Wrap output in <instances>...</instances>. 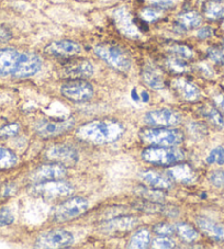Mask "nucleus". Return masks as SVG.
Listing matches in <instances>:
<instances>
[{
    "label": "nucleus",
    "instance_id": "nucleus-8",
    "mask_svg": "<svg viewBox=\"0 0 224 249\" xmlns=\"http://www.w3.org/2000/svg\"><path fill=\"white\" fill-rule=\"evenodd\" d=\"M74 119H65V120H51L43 119L37 121L34 125V130L38 135L45 139L62 135L64 133L70 131L74 126Z\"/></svg>",
    "mask_w": 224,
    "mask_h": 249
},
{
    "label": "nucleus",
    "instance_id": "nucleus-25",
    "mask_svg": "<svg viewBox=\"0 0 224 249\" xmlns=\"http://www.w3.org/2000/svg\"><path fill=\"white\" fill-rule=\"evenodd\" d=\"M150 243V234L146 229H141L132 235V237L129 242V248L132 249H144L149 246Z\"/></svg>",
    "mask_w": 224,
    "mask_h": 249
},
{
    "label": "nucleus",
    "instance_id": "nucleus-17",
    "mask_svg": "<svg viewBox=\"0 0 224 249\" xmlns=\"http://www.w3.org/2000/svg\"><path fill=\"white\" fill-rule=\"evenodd\" d=\"M166 175L173 182L189 184L197 180V174L191 166L188 164L174 165L166 170Z\"/></svg>",
    "mask_w": 224,
    "mask_h": 249
},
{
    "label": "nucleus",
    "instance_id": "nucleus-43",
    "mask_svg": "<svg viewBox=\"0 0 224 249\" xmlns=\"http://www.w3.org/2000/svg\"><path fill=\"white\" fill-rule=\"evenodd\" d=\"M215 106H217V109L221 112L222 115H224V96L220 94V96L214 98Z\"/></svg>",
    "mask_w": 224,
    "mask_h": 249
},
{
    "label": "nucleus",
    "instance_id": "nucleus-34",
    "mask_svg": "<svg viewBox=\"0 0 224 249\" xmlns=\"http://www.w3.org/2000/svg\"><path fill=\"white\" fill-rule=\"evenodd\" d=\"M153 248H161V249H168V248H174L175 242L173 239H170L168 236H162L159 235L158 237L153 240L152 244Z\"/></svg>",
    "mask_w": 224,
    "mask_h": 249
},
{
    "label": "nucleus",
    "instance_id": "nucleus-5",
    "mask_svg": "<svg viewBox=\"0 0 224 249\" xmlns=\"http://www.w3.org/2000/svg\"><path fill=\"white\" fill-rule=\"evenodd\" d=\"M73 192H74V188L72 184L63 181L62 179L33 183V186L30 189L31 195L43 197V199H58V197L70 196Z\"/></svg>",
    "mask_w": 224,
    "mask_h": 249
},
{
    "label": "nucleus",
    "instance_id": "nucleus-3",
    "mask_svg": "<svg viewBox=\"0 0 224 249\" xmlns=\"http://www.w3.org/2000/svg\"><path fill=\"white\" fill-rule=\"evenodd\" d=\"M143 160L152 165L168 166L178 164L185 158V153L182 149L176 148L174 146H153V147L145 148L142 153Z\"/></svg>",
    "mask_w": 224,
    "mask_h": 249
},
{
    "label": "nucleus",
    "instance_id": "nucleus-31",
    "mask_svg": "<svg viewBox=\"0 0 224 249\" xmlns=\"http://www.w3.org/2000/svg\"><path fill=\"white\" fill-rule=\"evenodd\" d=\"M202 112H204L205 117L208 118L215 126L223 127L224 125L223 117L221 112H220L217 108H213V107H205V108L202 109Z\"/></svg>",
    "mask_w": 224,
    "mask_h": 249
},
{
    "label": "nucleus",
    "instance_id": "nucleus-7",
    "mask_svg": "<svg viewBox=\"0 0 224 249\" xmlns=\"http://www.w3.org/2000/svg\"><path fill=\"white\" fill-rule=\"evenodd\" d=\"M61 92L68 100L74 102H86L93 97V88L85 79H73L64 84Z\"/></svg>",
    "mask_w": 224,
    "mask_h": 249
},
{
    "label": "nucleus",
    "instance_id": "nucleus-32",
    "mask_svg": "<svg viewBox=\"0 0 224 249\" xmlns=\"http://www.w3.org/2000/svg\"><path fill=\"white\" fill-rule=\"evenodd\" d=\"M206 162L210 165H224V148L221 146L213 148L206 157Z\"/></svg>",
    "mask_w": 224,
    "mask_h": 249
},
{
    "label": "nucleus",
    "instance_id": "nucleus-6",
    "mask_svg": "<svg viewBox=\"0 0 224 249\" xmlns=\"http://www.w3.org/2000/svg\"><path fill=\"white\" fill-rule=\"evenodd\" d=\"M88 202L85 197L74 196L64 201L54 209L53 220L57 223H65L75 220L87 211Z\"/></svg>",
    "mask_w": 224,
    "mask_h": 249
},
{
    "label": "nucleus",
    "instance_id": "nucleus-19",
    "mask_svg": "<svg viewBox=\"0 0 224 249\" xmlns=\"http://www.w3.org/2000/svg\"><path fill=\"white\" fill-rule=\"evenodd\" d=\"M20 53L15 49H0V77L12 76Z\"/></svg>",
    "mask_w": 224,
    "mask_h": 249
},
{
    "label": "nucleus",
    "instance_id": "nucleus-2",
    "mask_svg": "<svg viewBox=\"0 0 224 249\" xmlns=\"http://www.w3.org/2000/svg\"><path fill=\"white\" fill-rule=\"evenodd\" d=\"M142 142L152 146H176L184 141L183 132L176 128L149 127L143 128L139 133Z\"/></svg>",
    "mask_w": 224,
    "mask_h": 249
},
{
    "label": "nucleus",
    "instance_id": "nucleus-18",
    "mask_svg": "<svg viewBox=\"0 0 224 249\" xmlns=\"http://www.w3.org/2000/svg\"><path fill=\"white\" fill-rule=\"evenodd\" d=\"M139 178L148 186L161 190H167L173 187V181L167 175H163L155 170H143L139 174Z\"/></svg>",
    "mask_w": 224,
    "mask_h": 249
},
{
    "label": "nucleus",
    "instance_id": "nucleus-37",
    "mask_svg": "<svg viewBox=\"0 0 224 249\" xmlns=\"http://www.w3.org/2000/svg\"><path fill=\"white\" fill-rule=\"evenodd\" d=\"M20 126L18 123H11L8 124V125L3 126L1 130H0V136L2 137H11L15 136L19 133Z\"/></svg>",
    "mask_w": 224,
    "mask_h": 249
},
{
    "label": "nucleus",
    "instance_id": "nucleus-9",
    "mask_svg": "<svg viewBox=\"0 0 224 249\" xmlns=\"http://www.w3.org/2000/svg\"><path fill=\"white\" fill-rule=\"evenodd\" d=\"M74 243L73 235L65 230H52L41 234L36 242L37 248H64Z\"/></svg>",
    "mask_w": 224,
    "mask_h": 249
},
{
    "label": "nucleus",
    "instance_id": "nucleus-38",
    "mask_svg": "<svg viewBox=\"0 0 224 249\" xmlns=\"http://www.w3.org/2000/svg\"><path fill=\"white\" fill-rule=\"evenodd\" d=\"M14 214H12V212L8 208L2 209L1 211H0V226L10 225L11 223L14 222Z\"/></svg>",
    "mask_w": 224,
    "mask_h": 249
},
{
    "label": "nucleus",
    "instance_id": "nucleus-13",
    "mask_svg": "<svg viewBox=\"0 0 224 249\" xmlns=\"http://www.w3.org/2000/svg\"><path fill=\"white\" fill-rule=\"evenodd\" d=\"M67 169L65 166L52 162L49 165H43L32 171L31 181L33 183H38L43 181H50V180H58L63 179L66 176Z\"/></svg>",
    "mask_w": 224,
    "mask_h": 249
},
{
    "label": "nucleus",
    "instance_id": "nucleus-27",
    "mask_svg": "<svg viewBox=\"0 0 224 249\" xmlns=\"http://www.w3.org/2000/svg\"><path fill=\"white\" fill-rule=\"evenodd\" d=\"M176 231L179 235V237L187 243H192L199 237V233H198L195 227L187 224V223H178L175 225Z\"/></svg>",
    "mask_w": 224,
    "mask_h": 249
},
{
    "label": "nucleus",
    "instance_id": "nucleus-12",
    "mask_svg": "<svg viewBox=\"0 0 224 249\" xmlns=\"http://www.w3.org/2000/svg\"><path fill=\"white\" fill-rule=\"evenodd\" d=\"M144 121L154 127H173L179 124L180 117L171 110L158 109L145 113Z\"/></svg>",
    "mask_w": 224,
    "mask_h": 249
},
{
    "label": "nucleus",
    "instance_id": "nucleus-21",
    "mask_svg": "<svg viewBox=\"0 0 224 249\" xmlns=\"http://www.w3.org/2000/svg\"><path fill=\"white\" fill-rule=\"evenodd\" d=\"M197 225L205 235L210 236V237L224 240V225L205 217L197 218Z\"/></svg>",
    "mask_w": 224,
    "mask_h": 249
},
{
    "label": "nucleus",
    "instance_id": "nucleus-42",
    "mask_svg": "<svg viewBox=\"0 0 224 249\" xmlns=\"http://www.w3.org/2000/svg\"><path fill=\"white\" fill-rule=\"evenodd\" d=\"M211 34H212V30H211V28L205 27V28L200 29L199 31H198L197 36L201 38V40H205V38H208V37L211 36Z\"/></svg>",
    "mask_w": 224,
    "mask_h": 249
},
{
    "label": "nucleus",
    "instance_id": "nucleus-22",
    "mask_svg": "<svg viewBox=\"0 0 224 249\" xmlns=\"http://www.w3.org/2000/svg\"><path fill=\"white\" fill-rule=\"evenodd\" d=\"M139 221L133 216H121L115 217L108 221L106 224H103V230L108 231H122L132 230Z\"/></svg>",
    "mask_w": 224,
    "mask_h": 249
},
{
    "label": "nucleus",
    "instance_id": "nucleus-33",
    "mask_svg": "<svg viewBox=\"0 0 224 249\" xmlns=\"http://www.w3.org/2000/svg\"><path fill=\"white\" fill-rule=\"evenodd\" d=\"M153 231L157 235L170 236L176 231V227H175V225L169 224V223H167V222H162V223H158V224L155 225L153 227Z\"/></svg>",
    "mask_w": 224,
    "mask_h": 249
},
{
    "label": "nucleus",
    "instance_id": "nucleus-20",
    "mask_svg": "<svg viewBox=\"0 0 224 249\" xmlns=\"http://www.w3.org/2000/svg\"><path fill=\"white\" fill-rule=\"evenodd\" d=\"M173 87L184 100L196 101L200 97V90L196 85L186 79H176L173 83Z\"/></svg>",
    "mask_w": 224,
    "mask_h": 249
},
{
    "label": "nucleus",
    "instance_id": "nucleus-29",
    "mask_svg": "<svg viewBox=\"0 0 224 249\" xmlns=\"http://www.w3.org/2000/svg\"><path fill=\"white\" fill-rule=\"evenodd\" d=\"M166 65L168 70L177 72V74H183V72H187L189 71V65L187 64L186 59L179 56L169 57L166 61Z\"/></svg>",
    "mask_w": 224,
    "mask_h": 249
},
{
    "label": "nucleus",
    "instance_id": "nucleus-15",
    "mask_svg": "<svg viewBox=\"0 0 224 249\" xmlns=\"http://www.w3.org/2000/svg\"><path fill=\"white\" fill-rule=\"evenodd\" d=\"M113 16L117 27L124 36L132 38H136L140 36L139 29L136 28V25L133 22L131 14H129V11L126 8H119V9L114 11Z\"/></svg>",
    "mask_w": 224,
    "mask_h": 249
},
{
    "label": "nucleus",
    "instance_id": "nucleus-11",
    "mask_svg": "<svg viewBox=\"0 0 224 249\" xmlns=\"http://www.w3.org/2000/svg\"><path fill=\"white\" fill-rule=\"evenodd\" d=\"M41 67L42 61L36 53H20L19 61L17 63V66L15 68L14 74H12V77L18 79L32 77L40 71Z\"/></svg>",
    "mask_w": 224,
    "mask_h": 249
},
{
    "label": "nucleus",
    "instance_id": "nucleus-16",
    "mask_svg": "<svg viewBox=\"0 0 224 249\" xmlns=\"http://www.w3.org/2000/svg\"><path fill=\"white\" fill-rule=\"evenodd\" d=\"M64 72L66 76L74 79L88 78L93 75V66L87 59H74L64 66Z\"/></svg>",
    "mask_w": 224,
    "mask_h": 249
},
{
    "label": "nucleus",
    "instance_id": "nucleus-14",
    "mask_svg": "<svg viewBox=\"0 0 224 249\" xmlns=\"http://www.w3.org/2000/svg\"><path fill=\"white\" fill-rule=\"evenodd\" d=\"M44 51L46 54L52 55V56H74V55L80 53L81 47L77 42L62 40L47 44Z\"/></svg>",
    "mask_w": 224,
    "mask_h": 249
},
{
    "label": "nucleus",
    "instance_id": "nucleus-35",
    "mask_svg": "<svg viewBox=\"0 0 224 249\" xmlns=\"http://www.w3.org/2000/svg\"><path fill=\"white\" fill-rule=\"evenodd\" d=\"M171 52L177 55V56L188 59L193 56V52L191 49H189L186 45H174L171 47Z\"/></svg>",
    "mask_w": 224,
    "mask_h": 249
},
{
    "label": "nucleus",
    "instance_id": "nucleus-30",
    "mask_svg": "<svg viewBox=\"0 0 224 249\" xmlns=\"http://www.w3.org/2000/svg\"><path fill=\"white\" fill-rule=\"evenodd\" d=\"M205 15L211 20H218L224 16V7L218 1H210L205 6Z\"/></svg>",
    "mask_w": 224,
    "mask_h": 249
},
{
    "label": "nucleus",
    "instance_id": "nucleus-24",
    "mask_svg": "<svg viewBox=\"0 0 224 249\" xmlns=\"http://www.w3.org/2000/svg\"><path fill=\"white\" fill-rule=\"evenodd\" d=\"M178 25L184 30H191L199 27L201 16L196 11H187L178 17Z\"/></svg>",
    "mask_w": 224,
    "mask_h": 249
},
{
    "label": "nucleus",
    "instance_id": "nucleus-4",
    "mask_svg": "<svg viewBox=\"0 0 224 249\" xmlns=\"http://www.w3.org/2000/svg\"><path fill=\"white\" fill-rule=\"evenodd\" d=\"M98 57L108 65L120 71H127L131 68V57L121 47L111 44H99L93 49Z\"/></svg>",
    "mask_w": 224,
    "mask_h": 249
},
{
    "label": "nucleus",
    "instance_id": "nucleus-41",
    "mask_svg": "<svg viewBox=\"0 0 224 249\" xmlns=\"http://www.w3.org/2000/svg\"><path fill=\"white\" fill-rule=\"evenodd\" d=\"M11 32L9 31V29H7L5 27H0V42H6L9 41L11 38Z\"/></svg>",
    "mask_w": 224,
    "mask_h": 249
},
{
    "label": "nucleus",
    "instance_id": "nucleus-40",
    "mask_svg": "<svg viewBox=\"0 0 224 249\" xmlns=\"http://www.w3.org/2000/svg\"><path fill=\"white\" fill-rule=\"evenodd\" d=\"M159 14L154 9H150V8H146L143 11H142V18L146 22H153V21L157 20Z\"/></svg>",
    "mask_w": 224,
    "mask_h": 249
},
{
    "label": "nucleus",
    "instance_id": "nucleus-28",
    "mask_svg": "<svg viewBox=\"0 0 224 249\" xmlns=\"http://www.w3.org/2000/svg\"><path fill=\"white\" fill-rule=\"evenodd\" d=\"M17 162H18V157L14 152L5 147H0V169L12 168Z\"/></svg>",
    "mask_w": 224,
    "mask_h": 249
},
{
    "label": "nucleus",
    "instance_id": "nucleus-26",
    "mask_svg": "<svg viewBox=\"0 0 224 249\" xmlns=\"http://www.w3.org/2000/svg\"><path fill=\"white\" fill-rule=\"evenodd\" d=\"M136 192L141 197H143L144 200L149 201V202H161V201L165 200L166 195L163 191H161V189H148L145 187H139L136 188Z\"/></svg>",
    "mask_w": 224,
    "mask_h": 249
},
{
    "label": "nucleus",
    "instance_id": "nucleus-44",
    "mask_svg": "<svg viewBox=\"0 0 224 249\" xmlns=\"http://www.w3.org/2000/svg\"><path fill=\"white\" fill-rule=\"evenodd\" d=\"M214 1H222V0H214Z\"/></svg>",
    "mask_w": 224,
    "mask_h": 249
},
{
    "label": "nucleus",
    "instance_id": "nucleus-1",
    "mask_svg": "<svg viewBox=\"0 0 224 249\" xmlns=\"http://www.w3.org/2000/svg\"><path fill=\"white\" fill-rule=\"evenodd\" d=\"M124 131L123 124L117 120H93L77 128L76 135L83 142L102 145L117 142Z\"/></svg>",
    "mask_w": 224,
    "mask_h": 249
},
{
    "label": "nucleus",
    "instance_id": "nucleus-23",
    "mask_svg": "<svg viewBox=\"0 0 224 249\" xmlns=\"http://www.w3.org/2000/svg\"><path fill=\"white\" fill-rule=\"evenodd\" d=\"M142 78L146 85L155 90H161L165 86L161 72L152 66H146L144 68L143 72H142Z\"/></svg>",
    "mask_w": 224,
    "mask_h": 249
},
{
    "label": "nucleus",
    "instance_id": "nucleus-39",
    "mask_svg": "<svg viewBox=\"0 0 224 249\" xmlns=\"http://www.w3.org/2000/svg\"><path fill=\"white\" fill-rule=\"evenodd\" d=\"M210 181L215 187L224 188V171L218 170V171H214V173L211 174Z\"/></svg>",
    "mask_w": 224,
    "mask_h": 249
},
{
    "label": "nucleus",
    "instance_id": "nucleus-10",
    "mask_svg": "<svg viewBox=\"0 0 224 249\" xmlns=\"http://www.w3.org/2000/svg\"><path fill=\"white\" fill-rule=\"evenodd\" d=\"M45 156L49 160L65 167H74L79 160V155L76 149L62 144L50 146Z\"/></svg>",
    "mask_w": 224,
    "mask_h": 249
},
{
    "label": "nucleus",
    "instance_id": "nucleus-36",
    "mask_svg": "<svg viewBox=\"0 0 224 249\" xmlns=\"http://www.w3.org/2000/svg\"><path fill=\"white\" fill-rule=\"evenodd\" d=\"M209 57L218 64H224V47H211L208 51Z\"/></svg>",
    "mask_w": 224,
    "mask_h": 249
}]
</instances>
